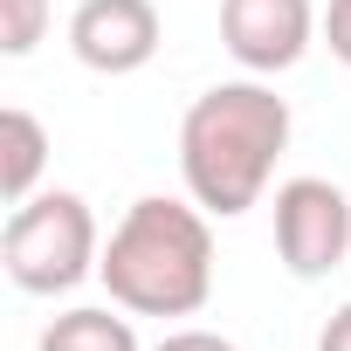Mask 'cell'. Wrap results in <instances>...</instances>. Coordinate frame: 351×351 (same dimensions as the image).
<instances>
[{"label": "cell", "mask_w": 351, "mask_h": 351, "mask_svg": "<svg viewBox=\"0 0 351 351\" xmlns=\"http://www.w3.org/2000/svg\"><path fill=\"white\" fill-rule=\"evenodd\" d=\"M282 152H289V97H276L269 76L214 83L180 117V180L186 200H200L214 221H241L248 207H262Z\"/></svg>", "instance_id": "cell-1"}, {"label": "cell", "mask_w": 351, "mask_h": 351, "mask_svg": "<svg viewBox=\"0 0 351 351\" xmlns=\"http://www.w3.org/2000/svg\"><path fill=\"white\" fill-rule=\"evenodd\" d=\"M97 282L131 317H200L214 296V214L172 193L131 200L104 241Z\"/></svg>", "instance_id": "cell-2"}, {"label": "cell", "mask_w": 351, "mask_h": 351, "mask_svg": "<svg viewBox=\"0 0 351 351\" xmlns=\"http://www.w3.org/2000/svg\"><path fill=\"white\" fill-rule=\"evenodd\" d=\"M0 262H8V282L21 296H69L76 282H90L104 262V234H97L90 200L69 186L21 200L8 214V234H0Z\"/></svg>", "instance_id": "cell-3"}, {"label": "cell", "mask_w": 351, "mask_h": 351, "mask_svg": "<svg viewBox=\"0 0 351 351\" xmlns=\"http://www.w3.org/2000/svg\"><path fill=\"white\" fill-rule=\"evenodd\" d=\"M276 255L296 282H324L330 269L351 262V200L337 180H317V172H296V180L276 186Z\"/></svg>", "instance_id": "cell-4"}, {"label": "cell", "mask_w": 351, "mask_h": 351, "mask_svg": "<svg viewBox=\"0 0 351 351\" xmlns=\"http://www.w3.org/2000/svg\"><path fill=\"white\" fill-rule=\"evenodd\" d=\"M324 14L310 0H221V42L248 76H282L310 56Z\"/></svg>", "instance_id": "cell-5"}, {"label": "cell", "mask_w": 351, "mask_h": 351, "mask_svg": "<svg viewBox=\"0 0 351 351\" xmlns=\"http://www.w3.org/2000/svg\"><path fill=\"white\" fill-rule=\"evenodd\" d=\"M165 42V21L152 0H76L69 14V56L97 76H138Z\"/></svg>", "instance_id": "cell-6"}, {"label": "cell", "mask_w": 351, "mask_h": 351, "mask_svg": "<svg viewBox=\"0 0 351 351\" xmlns=\"http://www.w3.org/2000/svg\"><path fill=\"white\" fill-rule=\"evenodd\" d=\"M42 165H49V124L35 110L8 104V110H0V193H8V207L35 200Z\"/></svg>", "instance_id": "cell-7"}, {"label": "cell", "mask_w": 351, "mask_h": 351, "mask_svg": "<svg viewBox=\"0 0 351 351\" xmlns=\"http://www.w3.org/2000/svg\"><path fill=\"white\" fill-rule=\"evenodd\" d=\"M35 351H145V344L131 330V310L117 317L110 303H76V310L49 317V330H42Z\"/></svg>", "instance_id": "cell-8"}, {"label": "cell", "mask_w": 351, "mask_h": 351, "mask_svg": "<svg viewBox=\"0 0 351 351\" xmlns=\"http://www.w3.org/2000/svg\"><path fill=\"white\" fill-rule=\"evenodd\" d=\"M49 21H56V8L49 0H0V56H35L42 42H49Z\"/></svg>", "instance_id": "cell-9"}, {"label": "cell", "mask_w": 351, "mask_h": 351, "mask_svg": "<svg viewBox=\"0 0 351 351\" xmlns=\"http://www.w3.org/2000/svg\"><path fill=\"white\" fill-rule=\"evenodd\" d=\"M152 351H241L234 337H221V330H200V324H186V330H165Z\"/></svg>", "instance_id": "cell-10"}, {"label": "cell", "mask_w": 351, "mask_h": 351, "mask_svg": "<svg viewBox=\"0 0 351 351\" xmlns=\"http://www.w3.org/2000/svg\"><path fill=\"white\" fill-rule=\"evenodd\" d=\"M324 49L351 69V0H330L324 8Z\"/></svg>", "instance_id": "cell-11"}, {"label": "cell", "mask_w": 351, "mask_h": 351, "mask_svg": "<svg viewBox=\"0 0 351 351\" xmlns=\"http://www.w3.org/2000/svg\"><path fill=\"white\" fill-rule=\"evenodd\" d=\"M317 351H351V303H337L317 330Z\"/></svg>", "instance_id": "cell-12"}]
</instances>
